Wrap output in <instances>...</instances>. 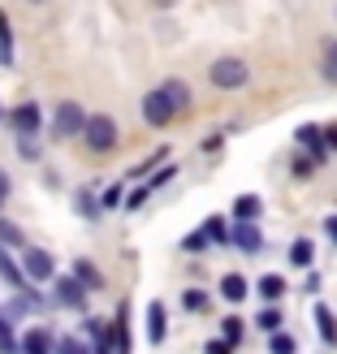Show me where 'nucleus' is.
I'll list each match as a JSON object with an SVG mask.
<instances>
[{"mask_svg": "<svg viewBox=\"0 0 337 354\" xmlns=\"http://www.w3.org/2000/svg\"><path fill=\"white\" fill-rule=\"evenodd\" d=\"M320 78L337 86V39H325L320 44Z\"/></svg>", "mask_w": 337, "mask_h": 354, "instance_id": "23", "label": "nucleus"}, {"mask_svg": "<svg viewBox=\"0 0 337 354\" xmlns=\"http://www.w3.org/2000/svg\"><path fill=\"white\" fill-rule=\"evenodd\" d=\"M86 117H91V113H86L78 100H61L57 109H52V121H48V126H52V138H61V143H69V138H82Z\"/></svg>", "mask_w": 337, "mask_h": 354, "instance_id": "2", "label": "nucleus"}, {"mask_svg": "<svg viewBox=\"0 0 337 354\" xmlns=\"http://www.w3.org/2000/svg\"><path fill=\"white\" fill-rule=\"evenodd\" d=\"M5 117H9V109H5V104H0V121H5Z\"/></svg>", "mask_w": 337, "mask_h": 354, "instance_id": "45", "label": "nucleus"}, {"mask_svg": "<svg viewBox=\"0 0 337 354\" xmlns=\"http://www.w3.org/2000/svg\"><path fill=\"white\" fill-rule=\"evenodd\" d=\"M294 143L307 151V160H311L316 169H320L329 156H333L329 143H325V126H298V130H294Z\"/></svg>", "mask_w": 337, "mask_h": 354, "instance_id": "10", "label": "nucleus"}, {"mask_svg": "<svg viewBox=\"0 0 337 354\" xmlns=\"http://www.w3.org/2000/svg\"><path fill=\"white\" fill-rule=\"evenodd\" d=\"M251 324L264 333V337H273V333H281V324H286V315H281V307H264V311L255 315Z\"/></svg>", "mask_w": 337, "mask_h": 354, "instance_id": "24", "label": "nucleus"}, {"mask_svg": "<svg viewBox=\"0 0 337 354\" xmlns=\"http://www.w3.org/2000/svg\"><path fill=\"white\" fill-rule=\"evenodd\" d=\"M203 234H208L212 246H229V221L225 216H208L203 221Z\"/></svg>", "mask_w": 337, "mask_h": 354, "instance_id": "26", "label": "nucleus"}, {"mask_svg": "<svg viewBox=\"0 0 337 354\" xmlns=\"http://www.w3.org/2000/svg\"><path fill=\"white\" fill-rule=\"evenodd\" d=\"M91 354H117V337H113V320L100 328V337H91Z\"/></svg>", "mask_w": 337, "mask_h": 354, "instance_id": "30", "label": "nucleus"}, {"mask_svg": "<svg viewBox=\"0 0 337 354\" xmlns=\"http://www.w3.org/2000/svg\"><path fill=\"white\" fill-rule=\"evenodd\" d=\"M246 294H251V281H246L242 272H225V277H221V298H225V303L238 307Z\"/></svg>", "mask_w": 337, "mask_h": 354, "instance_id": "19", "label": "nucleus"}, {"mask_svg": "<svg viewBox=\"0 0 337 354\" xmlns=\"http://www.w3.org/2000/svg\"><path fill=\"white\" fill-rule=\"evenodd\" d=\"M268 354H298V342L281 328V333H273V337H268Z\"/></svg>", "mask_w": 337, "mask_h": 354, "instance_id": "31", "label": "nucleus"}, {"mask_svg": "<svg viewBox=\"0 0 337 354\" xmlns=\"http://www.w3.org/2000/svg\"><path fill=\"white\" fill-rule=\"evenodd\" d=\"M182 251H186V255H203V251H212V242H208V234H203V225H199V229H190V234L182 238Z\"/></svg>", "mask_w": 337, "mask_h": 354, "instance_id": "29", "label": "nucleus"}, {"mask_svg": "<svg viewBox=\"0 0 337 354\" xmlns=\"http://www.w3.org/2000/svg\"><path fill=\"white\" fill-rule=\"evenodd\" d=\"M286 259L294 263V268H303V272H307V268H316V242H311V238H294Z\"/></svg>", "mask_w": 337, "mask_h": 354, "instance_id": "22", "label": "nucleus"}, {"mask_svg": "<svg viewBox=\"0 0 337 354\" xmlns=\"http://www.w3.org/2000/svg\"><path fill=\"white\" fill-rule=\"evenodd\" d=\"M161 91L169 95V104H173V109H177V117H182V113H190V104H194V95H190V86H186L182 78H165V86H161Z\"/></svg>", "mask_w": 337, "mask_h": 354, "instance_id": "20", "label": "nucleus"}, {"mask_svg": "<svg viewBox=\"0 0 337 354\" xmlns=\"http://www.w3.org/2000/svg\"><path fill=\"white\" fill-rule=\"evenodd\" d=\"M173 177H177V165L169 160L165 169H156V173L147 177V186H152V190H161V186H169V182H173Z\"/></svg>", "mask_w": 337, "mask_h": 354, "instance_id": "35", "label": "nucleus"}, {"mask_svg": "<svg viewBox=\"0 0 337 354\" xmlns=\"http://www.w3.org/2000/svg\"><path fill=\"white\" fill-rule=\"evenodd\" d=\"M0 246H5V251H26V234H22V225L9 221L5 212H0Z\"/></svg>", "mask_w": 337, "mask_h": 354, "instance_id": "21", "label": "nucleus"}, {"mask_svg": "<svg viewBox=\"0 0 337 354\" xmlns=\"http://www.w3.org/2000/svg\"><path fill=\"white\" fill-rule=\"evenodd\" d=\"M311 320H316V333H320V342H325V350H337V315H333V307H325V303H316V311H311Z\"/></svg>", "mask_w": 337, "mask_h": 354, "instance_id": "14", "label": "nucleus"}, {"mask_svg": "<svg viewBox=\"0 0 337 354\" xmlns=\"http://www.w3.org/2000/svg\"><path fill=\"white\" fill-rule=\"evenodd\" d=\"M69 272H74V277H78V281H82V286L91 290V294H100L104 286H109V281H104V272H100V268H95V263L86 259V255H74V263H69Z\"/></svg>", "mask_w": 337, "mask_h": 354, "instance_id": "15", "label": "nucleus"}, {"mask_svg": "<svg viewBox=\"0 0 337 354\" xmlns=\"http://www.w3.org/2000/svg\"><path fill=\"white\" fill-rule=\"evenodd\" d=\"M0 65H13V26H9V17L0 13Z\"/></svg>", "mask_w": 337, "mask_h": 354, "instance_id": "28", "label": "nucleus"}, {"mask_svg": "<svg viewBox=\"0 0 337 354\" xmlns=\"http://www.w3.org/2000/svg\"><path fill=\"white\" fill-rule=\"evenodd\" d=\"M0 354H22V350H17V337H13V333H5V337H0Z\"/></svg>", "mask_w": 337, "mask_h": 354, "instance_id": "41", "label": "nucleus"}, {"mask_svg": "<svg viewBox=\"0 0 337 354\" xmlns=\"http://www.w3.org/2000/svg\"><path fill=\"white\" fill-rule=\"evenodd\" d=\"M9 194H13V182H9V173H5V169H0V207H5V203H9Z\"/></svg>", "mask_w": 337, "mask_h": 354, "instance_id": "38", "label": "nucleus"}, {"mask_svg": "<svg viewBox=\"0 0 337 354\" xmlns=\"http://www.w3.org/2000/svg\"><path fill=\"white\" fill-rule=\"evenodd\" d=\"M212 307V298L199 290V286H190V290H182V311H190V315H199V311H208Z\"/></svg>", "mask_w": 337, "mask_h": 354, "instance_id": "27", "label": "nucleus"}, {"mask_svg": "<svg viewBox=\"0 0 337 354\" xmlns=\"http://www.w3.org/2000/svg\"><path fill=\"white\" fill-rule=\"evenodd\" d=\"M5 121L13 126V134H22V138H35V134L44 130V109H39L35 100H22L17 109H9V117H5Z\"/></svg>", "mask_w": 337, "mask_h": 354, "instance_id": "7", "label": "nucleus"}, {"mask_svg": "<svg viewBox=\"0 0 337 354\" xmlns=\"http://www.w3.org/2000/svg\"><path fill=\"white\" fill-rule=\"evenodd\" d=\"M100 203H104V207H121V203H126V190H121V182H113L109 190H104Z\"/></svg>", "mask_w": 337, "mask_h": 354, "instance_id": "36", "label": "nucleus"}, {"mask_svg": "<svg viewBox=\"0 0 337 354\" xmlns=\"http://www.w3.org/2000/svg\"><path fill=\"white\" fill-rule=\"evenodd\" d=\"M143 121H147L152 130H165L169 121H177V109L169 104V95L161 91V86H156V91H147V95H143Z\"/></svg>", "mask_w": 337, "mask_h": 354, "instance_id": "9", "label": "nucleus"}, {"mask_svg": "<svg viewBox=\"0 0 337 354\" xmlns=\"http://www.w3.org/2000/svg\"><path fill=\"white\" fill-rule=\"evenodd\" d=\"M264 216V199L259 194H238L234 207H229V221H259Z\"/></svg>", "mask_w": 337, "mask_h": 354, "instance_id": "18", "label": "nucleus"}, {"mask_svg": "<svg viewBox=\"0 0 337 354\" xmlns=\"http://www.w3.org/2000/svg\"><path fill=\"white\" fill-rule=\"evenodd\" d=\"M165 333H169L165 303H161V298H152V303H147V346H165Z\"/></svg>", "mask_w": 337, "mask_h": 354, "instance_id": "12", "label": "nucleus"}, {"mask_svg": "<svg viewBox=\"0 0 337 354\" xmlns=\"http://www.w3.org/2000/svg\"><path fill=\"white\" fill-rule=\"evenodd\" d=\"M303 290H307V294H320V272H316V268H307V281H303Z\"/></svg>", "mask_w": 337, "mask_h": 354, "instance_id": "40", "label": "nucleus"}, {"mask_svg": "<svg viewBox=\"0 0 337 354\" xmlns=\"http://www.w3.org/2000/svg\"><path fill=\"white\" fill-rule=\"evenodd\" d=\"M152 194H156V190H152V186L143 182L138 190H126V203H121V207H126V212H138V207H143V203L152 199Z\"/></svg>", "mask_w": 337, "mask_h": 354, "instance_id": "33", "label": "nucleus"}, {"mask_svg": "<svg viewBox=\"0 0 337 354\" xmlns=\"http://www.w3.org/2000/svg\"><path fill=\"white\" fill-rule=\"evenodd\" d=\"M290 173H294V177H311V173H316V165L307 160V156H294V165H290Z\"/></svg>", "mask_w": 337, "mask_h": 354, "instance_id": "37", "label": "nucleus"}, {"mask_svg": "<svg viewBox=\"0 0 337 354\" xmlns=\"http://www.w3.org/2000/svg\"><path fill=\"white\" fill-rule=\"evenodd\" d=\"M208 82L217 86V91H242V86L251 82V65L242 57H217L208 69Z\"/></svg>", "mask_w": 337, "mask_h": 354, "instance_id": "1", "label": "nucleus"}, {"mask_svg": "<svg viewBox=\"0 0 337 354\" xmlns=\"http://www.w3.org/2000/svg\"><path fill=\"white\" fill-rule=\"evenodd\" d=\"M203 354H234V346L217 337V342H208V346H203Z\"/></svg>", "mask_w": 337, "mask_h": 354, "instance_id": "39", "label": "nucleus"}, {"mask_svg": "<svg viewBox=\"0 0 337 354\" xmlns=\"http://www.w3.org/2000/svg\"><path fill=\"white\" fill-rule=\"evenodd\" d=\"M286 277H281V272H264L259 281H255V294L264 298V307H277L281 303V298H286Z\"/></svg>", "mask_w": 337, "mask_h": 354, "instance_id": "13", "label": "nucleus"}, {"mask_svg": "<svg viewBox=\"0 0 337 354\" xmlns=\"http://www.w3.org/2000/svg\"><path fill=\"white\" fill-rule=\"evenodd\" d=\"M229 246H238L242 255H259L264 251V229H259V221H229Z\"/></svg>", "mask_w": 337, "mask_h": 354, "instance_id": "8", "label": "nucleus"}, {"mask_svg": "<svg viewBox=\"0 0 337 354\" xmlns=\"http://www.w3.org/2000/svg\"><path fill=\"white\" fill-rule=\"evenodd\" d=\"M30 5H44V0H30Z\"/></svg>", "mask_w": 337, "mask_h": 354, "instance_id": "46", "label": "nucleus"}, {"mask_svg": "<svg viewBox=\"0 0 337 354\" xmlns=\"http://www.w3.org/2000/svg\"><path fill=\"white\" fill-rule=\"evenodd\" d=\"M242 337H246V320H242V315H225V320H221V342H229L238 350Z\"/></svg>", "mask_w": 337, "mask_h": 354, "instance_id": "25", "label": "nucleus"}, {"mask_svg": "<svg viewBox=\"0 0 337 354\" xmlns=\"http://www.w3.org/2000/svg\"><path fill=\"white\" fill-rule=\"evenodd\" d=\"M165 165H169V147H152V151H147V156H143V160H138L126 177H130V182H134V177H143V182H147V177H152L156 169H165Z\"/></svg>", "mask_w": 337, "mask_h": 354, "instance_id": "17", "label": "nucleus"}, {"mask_svg": "<svg viewBox=\"0 0 337 354\" xmlns=\"http://www.w3.org/2000/svg\"><path fill=\"white\" fill-rule=\"evenodd\" d=\"M74 212L82 221H100V212H104V203H100V194H95V186H78L74 190Z\"/></svg>", "mask_w": 337, "mask_h": 354, "instance_id": "16", "label": "nucleus"}, {"mask_svg": "<svg viewBox=\"0 0 337 354\" xmlns=\"http://www.w3.org/2000/svg\"><path fill=\"white\" fill-rule=\"evenodd\" d=\"M17 350L22 354H57V337H52L44 324H35V328H26L22 337H17Z\"/></svg>", "mask_w": 337, "mask_h": 354, "instance_id": "11", "label": "nucleus"}, {"mask_svg": "<svg viewBox=\"0 0 337 354\" xmlns=\"http://www.w3.org/2000/svg\"><path fill=\"white\" fill-rule=\"evenodd\" d=\"M5 333H13V320H9L5 311H0V337H5Z\"/></svg>", "mask_w": 337, "mask_h": 354, "instance_id": "44", "label": "nucleus"}, {"mask_svg": "<svg viewBox=\"0 0 337 354\" xmlns=\"http://www.w3.org/2000/svg\"><path fill=\"white\" fill-rule=\"evenodd\" d=\"M52 307H65V311H86V307H91V290H86L82 286V281L74 277V272H69V277H52Z\"/></svg>", "mask_w": 337, "mask_h": 354, "instance_id": "4", "label": "nucleus"}, {"mask_svg": "<svg viewBox=\"0 0 337 354\" xmlns=\"http://www.w3.org/2000/svg\"><path fill=\"white\" fill-rule=\"evenodd\" d=\"M117 121L109 117V113H91L86 117V126H82V147L86 151H95V156H109L113 147H117Z\"/></svg>", "mask_w": 337, "mask_h": 354, "instance_id": "3", "label": "nucleus"}, {"mask_svg": "<svg viewBox=\"0 0 337 354\" xmlns=\"http://www.w3.org/2000/svg\"><path fill=\"white\" fill-rule=\"evenodd\" d=\"M325 143H329V151H337V121H333V126H325Z\"/></svg>", "mask_w": 337, "mask_h": 354, "instance_id": "42", "label": "nucleus"}, {"mask_svg": "<svg viewBox=\"0 0 337 354\" xmlns=\"http://www.w3.org/2000/svg\"><path fill=\"white\" fill-rule=\"evenodd\" d=\"M57 354H91L82 337H57Z\"/></svg>", "mask_w": 337, "mask_h": 354, "instance_id": "34", "label": "nucleus"}, {"mask_svg": "<svg viewBox=\"0 0 337 354\" xmlns=\"http://www.w3.org/2000/svg\"><path fill=\"white\" fill-rule=\"evenodd\" d=\"M48 307H52V298L39 294L35 286H26V290H13V298H9V303L0 307V311H5L9 320H22V315H44Z\"/></svg>", "mask_w": 337, "mask_h": 354, "instance_id": "6", "label": "nucleus"}, {"mask_svg": "<svg viewBox=\"0 0 337 354\" xmlns=\"http://www.w3.org/2000/svg\"><path fill=\"white\" fill-rule=\"evenodd\" d=\"M325 234L337 242V212H333V216H325Z\"/></svg>", "mask_w": 337, "mask_h": 354, "instance_id": "43", "label": "nucleus"}, {"mask_svg": "<svg viewBox=\"0 0 337 354\" xmlns=\"http://www.w3.org/2000/svg\"><path fill=\"white\" fill-rule=\"evenodd\" d=\"M17 156H22V160H30V165H39V160H44L39 138H22V134H17Z\"/></svg>", "mask_w": 337, "mask_h": 354, "instance_id": "32", "label": "nucleus"}, {"mask_svg": "<svg viewBox=\"0 0 337 354\" xmlns=\"http://www.w3.org/2000/svg\"><path fill=\"white\" fill-rule=\"evenodd\" d=\"M22 272L30 286H52V277H57V255L44 251V246H26L22 251Z\"/></svg>", "mask_w": 337, "mask_h": 354, "instance_id": "5", "label": "nucleus"}]
</instances>
